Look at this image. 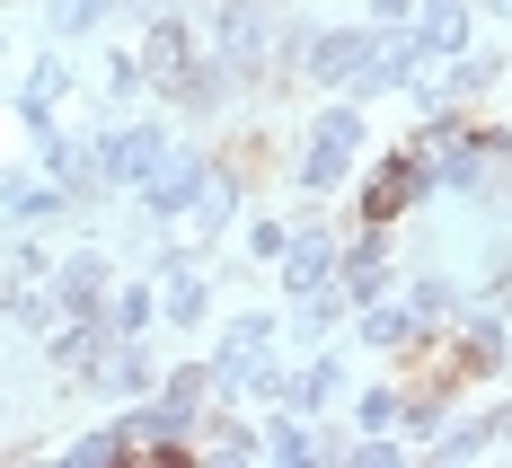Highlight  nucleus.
Returning a JSON list of instances; mask_svg holds the SVG:
<instances>
[{"mask_svg": "<svg viewBox=\"0 0 512 468\" xmlns=\"http://www.w3.org/2000/svg\"><path fill=\"white\" fill-rule=\"evenodd\" d=\"M106 18V0H62V27H98Z\"/></svg>", "mask_w": 512, "mask_h": 468, "instance_id": "nucleus-1", "label": "nucleus"}]
</instances>
